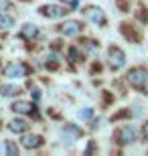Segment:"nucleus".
<instances>
[{
  "label": "nucleus",
  "mask_w": 148,
  "mask_h": 156,
  "mask_svg": "<svg viewBox=\"0 0 148 156\" xmlns=\"http://www.w3.org/2000/svg\"><path fill=\"white\" fill-rule=\"evenodd\" d=\"M79 136H81V130L75 126V124H67V126L61 130V138H63V142H69V144H71V142H75V140L79 138Z\"/></svg>",
  "instance_id": "obj_9"
},
{
  "label": "nucleus",
  "mask_w": 148,
  "mask_h": 156,
  "mask_svg": "<svg viewBox=\"0 0 148 156\" xmlns=\"http://www.w3.org/2000/svg\"><path fill=\"white\" fill-rule=\"evenodd\" d=\"M4 152L10 156H16L18 154V146L12 142V140H4Z\"/></svg>",
  "instance_id": "obj_16"
},
{
  "label": "nucleus",
  "mask_w": 148,
  "mask_h": 156,
  "mask_svg": "<svg viewBox=\"0 0 148 156\" xmlns=\"http://www.w3.org/2000/svg\"><path fill=\"white\" fill-rule=\"evenodd\" d=\"M37 35H39V29H37L34 24H24L23 30H20V37H23V39H34Z\"/></svg>",
  "instance_id": "obj_13"
},
{
  "label": "nucleus",
  "mask_w": 148,
  "mask_h": 156,
  "mask_svg": "<svg viewBox=\"0 0 148 156\" xmlns=\"http://www.w3.org/2000/svg\"><path fill=\"white\" fill-rule=\"evenodd\" d=\"M10 8H12L10 0H0V10H10Z\"/></svg>",
  "instance_id": "obj_19"
},
{
  "label": "nucleus",
  "mask_w": 148,
  "mask_h": 156,
  "mask_svg": "<svg viewBox=\"0 0 148 156\" xmlns=\"http://www.w3.org/2000/svg\"><path fill=\"white\" fill-rule=\"evenodd\" d=\"M41 14L47 18H61L67 14V8L65 6H59V4H45V6H41Z\"/></svg>",
  "instance_id": "obj_5"
},
{
  "label": "nucleus",
  "mask_w": 148,
  "mask_h": 156,
  "mask_svg": "<svg viewBox=\"0 0 148 156\" xmlns=\"http://www.w3.org/2000/svg\"><path fill=\"white\" fill-rule=\"evenodd\" d=\"M85 18H89L91 23L96 24H106V14H103L102 8H97V6H87L85 10H83Z\"/></svg>",
  "instance_id": "obj_7"
},
{
  "label": "nucleus",
  "mask_w": 148,
  "mask_h": 156,
  "mask_svg": "<svg viewBox=\"0 0 148 156\" xmlns=\"http://www.w3.org/2000/svg\"><path fill=\"white\" fill-rule=\"evenodd\" d=\"M8 130H10V132H16V134H23V132H27V130H29V124L18 118V120L8 122Z\"/></svg>",
  "instance_id": "obj_11"
},
{
  "label": "nucleus",
  "mask_w": 148,
  "mask_h": 156,
  "mask_svg": "<svg viewBox=\"0 0 148 156\" xmlns=\"http://www.w3.org/2000/svg\"><path fill=\"white\" fill-rule=\"evenodd\" d=\"M91 114H93V110H91V108H83V110H79V112H77V116H79L81 120H89V118H91Z\"/></svg>",
  "instance_id": "obj_17"
},
{
  "label": "nucleus",
  "mask_w": 148,
  "mask_h": 156,
  "mask_svg": "<svg viewBox=\"0 0 148 156\" xmlns=\"http://www.w3.org/2000/svg\"><path fill=\"white\" fill-rule=\"evenodd\" d=\"M14 27V18L8 14H0V29H12Z\"/></svg>",
  "instance_id": "obj_15"
},
{
  "label": "nucleus",
  "mask_w": 148,
  "mask_h": 156,
  "mask_svg": "<svg viewBox=\"0 0 148 156\" xmlns=\"http://www.w3.org/2000/svg\"><path fill=\"white\" fill-rule=\"evenodd\" d=\"M20 91H23V89L16 87V85H2L0 87V95H2V98H14V95H18Z\"/></svg>",
  "instance_id": "obj_12"
},
{
  "label": "nucleus",
  "mask_w": 148,
  "mask_h": 156,
  "mask_svg": "<svg viewBox=\"0 0 148 156\" xmlns=\"http://www.w3.org/2000/svg\"><path fill=\"white\" fill-rule=\"evenodd\" d=\"M79 47H83V49H85L87 53H96L97 49H99V45H97L96 41H91V39H83L81 41V45Z\"/></svg>",
  "instance_id": "obj_14"
},
{
  "label": "nucleus",
  "mask_w": 148,
  "mask_h": 156,
  "mask_svg": "<svg viewBox=\"0 0 148 156\" xmlns=\"http://www.w3.org/2000/svg\"><path fill=\"white\" fill-rule=\"evenodd\" d=\"M4 75L8 77V79H20V77H27L29 75V67L24 63H20V61H14V63H10L8 67L4 69Z\"/></svg>",
  "instance_id": "obj_4"
},
{
  "label": "nucleus",
  "mask_w": 148,
  "mask_h": 156,
  "mask_svg": "<svg viewBox=\"0 0 148 156\" xmlns=\"http://www.w3.org/2000/svg\"><path fill=\"white\" fill-rule=\"evenodd\" d=\"M108 65L114 71L122 69V67L126 65V55H124V51H122L120 47H110L108 49Z\"/></svg>",
  "instance_id": "obj_3"
},
{
  "label": "nucleus",
  "mask_w": 148,
  "mask_h": 156,
  "mask_svg": "<svg viewBox=\"0 0 148 156\" xmlns=\"http://www.w3.org/2000/svg\"><path fill=\"white\" fill-rule=\"evenodd\" d=\"M31 93H33V98H34V99H41V93H39V89H33Z\"/></svg>",
  "instance_id": "obj_21"
},
{
  "label": "nucleus",
  "mask_w": 148,
  "mask_h": 156,
  "mask_svg": "<svg viewBox=\"0 0 148 156\" xmlns=\"http://www.w3.org/2000/svg\"><path fill=\"white\" fill-rule=\"evenodd\" d=\"M128 83L132 87H136V89H146L148 85V71L144 67H134V69L128 71Z\"/></svg>",
  "instance_id": "obj_1"
},
{
  "label": "nucleus",
  "mask_w": 148,
  "mask_h": 156,
  "mask_svg": "<svg viewBox=\"0 0 148 156\" xmlns=\"http://www.w3.org/2000/svg\"><path fill=\"white\" fill-rule=\"evenodd\" d=\"M20 142H23L24 148H41V146H43V138L37 136V134H29V136H24Z\"/></svg>",
  "instance_id": "obj_10"
},
{
  "label": "nucleus",
  "mask_w": 148,
  "mask_h": 156,
  "mask_svg": "<svg viewBox=\"0 0 148 156\" xmlns=\"http://www.w3.org/2000/svg\"><path fill=\"white\" fill-rule=\"evenodd\" d=\"M59 30H61L65 37H75L83 30V24L79 20H65L63 24H59Z\"/></svg>",
  "instance_id": "obj_6"
},
{
  "label": "nucleus",
  "mask_w": 148,
  "mask_h": 156,
  "mask_svg": "<svg viewBox=\"0 0 148 156\" xmlns=\"http://www.w3.org/2000/svg\"><path fill=\"white\" fill-rule=\"evenodd\" d=\"M136 136H138L136 128L130 126V124H126V126H122V128H118V130H116V142H118V144H122V146L134 144V142H136Z\"/></svg>",
  "instance_id": "obj_2"
},
{
  "label": "nucleus",
  "mask_w": 148,
  "mask_h": 156,
  "mask_svg": "<svg viewBox=\"0 0 148 156\" xmlns=\"http://www.w3.org/2000/svg\"><path fill=\"white\" fill-rule=\"evenodd\" d=\"M69 59H71V61H79V53H77V49H75V47H71V49H69Z\"/></svg>",
  "instance_id": "obj_18"
},
{
  "label": "nucleus",
  "mask_w": 148,
  "mask_h": 156,
  "mask_svg": "<svg viewBox=\"0 0 148 156\" xmlns=\"http://www.w3.org/2000/svg\"><path fill=\"white\" fill-rule=\"evenodd\" d=\"M142 134H144V138L148 140V120L144 122V126H142Z\"/></svg>",
  "instance_id": "obj_20"
},
{
  "label": "nucleus",
  "mask_w": 148,
  "mask_h": 156,
  "mask_svg": "<svg viewBox=\"0 0 148 156\" xmlns=\"http://www.w3.org/2000/svg\"><path fill=\"white\" fill-rule=\"evenodd\" d=\"M10 110L14 112V114H31V116L34 114V118H39V114L34 112V105L31 104V101H23V99H18V101H14V104L10 105Z\"/></svg>",
  "instance_id": "obj_8"
}]
</instances>
